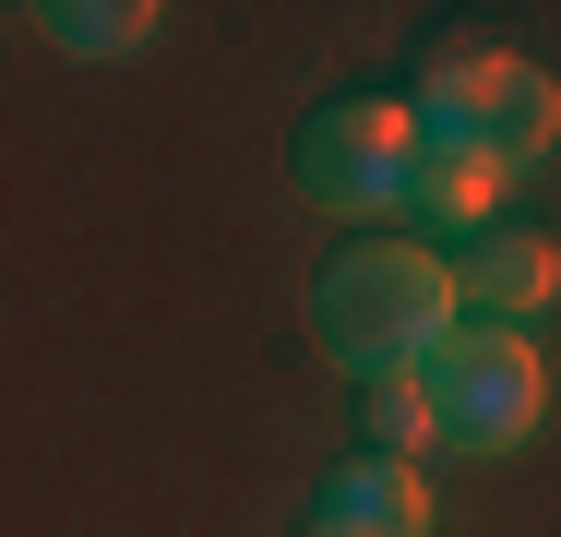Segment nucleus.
<instances>
[{
  "mask_svg": "<svg viewBox=\"0 0 561 537\" xmlns=\"http://www.w3.org/2000/svg\"><path fill=\"white\" fill-rule=\"evenodd\" d=\"M514 180L502 168H478V156H419V180H407V215L419 227H443V239H490V204H502Z\"/></svg>",
  "mask_w": 561,
  "mask_h": 537,
  "instance_id": "7",
  "label": "nucleus"
},
{
  "mask_svg": "<svg viewBox=\"0 0 561 537\" xmlns=\"http://www.w3.org/2000/svg\"><path fill=\"white\" fill-rule=\"evenodd\" d=\"M419 419L443 454H526L550 419V346L514 334H443L419 370Z\"/></svg>",
  "mask_w": 561,
  "mask_h": 537,
  "instance_id": "3",
  "label": "nucleus"
},
{
  "mask_svg": "<svg viewBox=\"0 0 561 537\" xmlns=\"http://www.w3.org/2000/svg\"><path fill=\"white\" fill-rule=\"evenodd\" d=\"M550 72L538 60H502V48H443L431 60V84L407 96V132H419V156H478V168H502V180H526L538 156H550Z\"/></svg>",
  "mask_w": 561,
  "mask_h": 537,
  "instance_id": "2",
  "label": "nucleus"
},
{
  "mask_svg": "<svg viewBox=\"0 0 561 537\" xmlns=\"http://www.w3.org/2000/svg\"><path fill=\"white\" fill-rule=\"evenodd\" d=\"M358 419H370V454H382V466H407V454L431 442V419H419V382H370V407H358Z\"/></svg>",
  "mask_w": 561,
  "mask_h": 537,
  "instance_id": "9",
  "label": "nucleus"
},
{
  "mask_svg": "<svg viewBox=\"0 0 561 537\" xmlns=\"http://www.w3.org/2000/svg\"><path fill=\"white\" fill-rule=\"evenodd\" d=\"M454 275V334H514V346H550V299H561V251L538 227H490L466 239Z\"/></svg>",
  "mask_w": 561,
  "mask_h": 537,
  "instance_id": "5",
  "label": "nucleus"
},
{
  "mask_svg": "<svg viewBox=\"0 0 561 537\" xmlns=\"http://www.w3.org/2000/svg\"><path fill=\"white\" fill-rule=\"evenodd\" d=\"M311 537H431V490H419V466H382V454L335 466L323 502H311Z\"/></svg>",
  "mask_w": 561,
  "mask_h": 537,
  "instance_id": "6",
  "label": "nucleus"
},
{
  "mask_svg": "<svg viewBox=\"0 0 561 537\" xmlns=\"http://www.w3.org/2000/svg\"><path fill=\"white\" fill-rule=\"evenodd\" d=\"M311 334H323V358H335L358 395L370 382H419L431 346L454 334L443 251H419V239H358V251H335L323 287H311Z\"/></svg>",
  "mask_w": 561,
  "mask_h": 537,
  "instance_id": "1",
  "label": "nucleus"
},
{
  "mask_svg": "<svg viewBox=\"0 0 561 537\" xmlns=\"http://www.w3.org/2000/svg\"><path fill=\"white\" fill-rule=\"evenodd\" d=\"M407 180H419V132L394 96H346L323 119H299V192L335 215H407Z\"/></svg>",
  "mask_w": 561,
  "mask_h": 537,
  "instance_id": "4",
  "label": "nucleus"
},
{
  "mask_svg": "<svg viewBox=\"0 0 561 537\" xmlns=\"http://www.w3.org/2000/svg\"><path fill=\"white\" fill-rule=\"evenodd\" d=\"M156 24H168L156 0H48V12H36V36L72 48V60H131Z\"/></svg>",
  "mask_w": 561,
  "mask_h": 537,
  "instance_id": "8",
  "label": "nucleus"
}]
</instances>
